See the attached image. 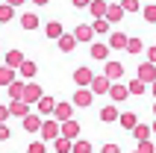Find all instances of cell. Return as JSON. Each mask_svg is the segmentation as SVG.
<instances>
[{
  "label": "cell",
  "mask_w": 156,
  "mask_h": 153,
  "mask_svg": "<svg viewBox=\"0 0 156 153\" xmlns=\"http://www.w3.org/2000/svg\"><path fill=\"white\" fill-rule=\"evenodd\" d=\"M38 127H41V118H38V115H30V112H27V115H24V130H27V133H35Z\"/></svg>",
  "instance_id": "9a60e30c"
},
{
  "label": "cell",
  "mask_w": 156,
  "mask_h": 153,
  "mask_svg": "<svg viewBox=\"0 0 156 153\" xmlns=\"http://www.w3.org/2000/svg\"><path fill=\"white\" fill-rule=\"evenodd\" d=\"M50 115H56V121H68L71 118V103H56Z\"/></svg>",
  "instance_id": "7c38bea8"
},
{
  "label": "cell",
  "mask_w": 156,
  "mask_h": 153,
  "mask_svg": "<svg viewBox=\"0 0 156 153\" xmlns=\"http://www.w3.org/2000/svg\"><path fill=\"white\" fill-rule=\"evenodd\" d=\"M21 62H24V53H21V50H9L6 53V65H9V68H18Z\"/></svg>",
  "instance_id": "7402d4cb"
},
{
  "label": "cell",
  "mask_w": 156,
  "mask_h": 153,
  "mask_svg": "<svg viewBox=\"0 0 156 153\" xmlns=\"http://www.w3.org/2000/svg\"><path fill=\"white\" fill-rule=\"evenodd\" d=\"M136 153H139V150H136Z\"/></svg>",
  "instance_id": "681fc988"
},
{
  "label": "cell",
  "mask_w": 156,
  "mask_h": 153,
  "mask_svg": "<svg viewBox=\"0 0 156 153\" xmlns=\"http://www.w3.org/2000/svg\"><path fill=\"white\" fill-rule=\"evenodd\" d=\"M153 112H156V103H153Z\"/></svg>",
  "instance_id": "c3c4849f"
},
{
  "label": "cell",
  "mask_w": 156,
  "mask_h": 153,
  "mask_svg": "<svg viewBox=\"0 0 156 153\" xmlns=\"http://www.w3.org/2000/svg\"><path fill=\"white\" fill-rule=\"evenodd\" d=\"M100 153H121V147H118V144H103Z\"/></svg>",
  "instance_id": "f35d334b"
},
{
  "label": "cell",
  "mask_w": 156,
  "mask_h": 153,
  "mask_svg": "<svg viewBox=\"0 0 156 153\" xmlns=\"http://www.w3.org/2000/svg\"><path fill=\"white\" fill-rule=\"evenodd\" d=\"M71 150H74V153H91V144H88V141H77V138H74Z\"/></svg>",
  "instance_id": "d6a6232c"
},
{
  "label": "cell",
  "mask_w": 156,
  "mask_h": 153,
  "mask_svg": "<svg viewBox=\"0 0 156 153\" xmlns=\"http://www.w3.org/2000/svg\"><path fill=\"white\" fill-rule=\"evenodd\" d=\"M59 136H65V138H80V121H74V118H68V121H59Z\"/></svg>",
  "instance_id": "6da1fadb"
},
{
  "label": "cell",
  "mask_w": 156,
  "mask_h": 153,
  "mask_svg": "<svg viewBox=\"0 0 156 153\" xmlns=\"http://www.w3.org/2000/svg\"><path fill=\"white\" fill-rule=\"evenodd\" d=\"M150 85H153V97H156V80H153V83H150Z\"/></svg>",
  "instance_id": "bcb514c9"
},
{
  "label": "cell",
  "mask_w": 156,
  "mask_h": 153,
  "mask_svg": "<svg viewBox=\"0 0 156 153\" xmlns=\"http://www.w3.org/2000/svg\"><path fill=\"white\" fill-rule=\"evenodd\" d=\"M74 6H88V0H71Z\"/></svg>",
  "instance_id": "7bdbcfd3"
},
{
  "label": "cell",
  "mask_w": 156,
  "mask_h": 153,
  "mask_svg": "<svg viewBox=\"0 0 156 153\" xmlns=\"http://www.w3.org/2000/svg\"><path fill=\"white\" fill-rule=\"evenodd\" d=\"M9 136H12V133H9V127H3V124H0V141H9Z\"/></svg>",
  "instance_id": "ab89813d"
},
{
  "label": "cell",
  "mask_w": 156,
  "mask_h": 153,
  "mask_svg": "<svg viewBox=\"0 0 156 153\" xmlns=\"http://www.w3.org/2000/svg\"><path fill=\"white\" fill-rule=\"evenodd\" d=\"M150 133H156V121H153V127H150Z\"/></svg>",
  "instance_id": "7dc6e473"
},
{
  "label": "cell",
  "mask_w": 156,
  "mask_h": 153,
  "mask_svg": "<svg viewBox=\"0 0 156 153\" xmlns=\"http://www.w3.org/2000/svg\"><path fill=\"white\" fill-rule=\"evenodd\" d=\"M139 12L144 15V21H147V24H156V6H153V3H150V6H141Z\"/></svg>",
  "instance_id": "4dcf8cb0"
},
{
  "label": "cell",
  "mask_w": 156,
  "mask_h": 153,
  "mask_svg": "<svg viewBox=\"0 0 156 153\" xmlns=\"http://www.w3.org/2000/svg\"><path fill=\"white\" fill-rule=\"evenodd\" d=\"M100 121H103V124H112V121H118V109H115V106H103V112H100Z\"/></svg>",
  "instance_id": "603a6c76"
},
{
  "label": "cell",
  "mask_w": 156,
  "mask_h": 153,
  "mask_svg": "<svg viewBox=\"0 0 156 153\" xmlns=\"http://www.w3.org/2000/svg\"><path fill=\"white\" fill-rule=\"evenodd\" d=\"M56 41H59V50H62V53H71L74 47H77V38H74V35H65V33H62Z\"/></svg>",
  "instance_id": "8fae6325"
},
{
  "label": "cell",
  "mask_w": 156,
  "mask_h": 153,
  "mask_svg": "<svg viewBox=\"0 0 156 153\" xmlns=\"http://www.w3.org/2000/svg\"><path fill=\"white\" fill-rule=\"evenodd\" d=\"M6 118H9V106H0V124H3Z\"/></svg>",
  "instance_id": "b9f144b4"
},
{
  "label": "cell",
  "mask_w": 156,
  "mask_h": 153,
  "mask_svg": "<svg viewBox=\"0 0 156 153\" xmlns=\"http://www.w3.org/2000/svg\"><path fill=\"white\" fill-rule=\"evenodd\" d=\"M12 18H15V6L3 3V6H0V24H6V21H12Z\"/></svg>",
  "instance_id": "4316f807"
},
{
  "label": "cell",
  "mask_w": 156,
  "mask_h": 153,
  "mask_svg": "<svg viewBox=\"0 0 156 153\" xmlns=\"http://www.w3.org/2000/svg\"><path fill=\"white\" fill-rule=\"evenodd\" d=\"M18 68H21V76H27V80H30V76H35V62H27V59H24Z\"/></svg>",
  "instance_id": "f546056e"
},
{
  "label": "cell",
  "mask_w": 156,
  "mask_h": 153,
  "mask_svg": "<svg viewBox=\"0 0 156 153\" xmlns=\"http://www.w3.org/2000/svg\"><path fill=\"white\" fill-rule=\"evenodd\" d=\"M91 76H94V74H91L88 68H77V71H74V83H77V85H88Z\"/></svg>",
  "instance_id": "4fadbf2b"
},
{
  "label": "cell",
  "mask_w": 156,
  "mask_h": 153,
  "mask_svg": "<svg viewBox=\"0 0 156 153\" xmlns=\"http://www.w3.org/2000/svg\"><path fill=\"white\" fill-rule=\"evenodd\" d=\"M74 38H77V41H91L94 33H91V27H88V24H80L77 30H74Z\"/></svg>",
  "instance_id": "30bf717a"
},
{
  "label": "cell",
  "mask_w": 156,
  "mask_h": 153,
  "mask_svg": "<svg viewBox=\"0 0 156 153\" xmlns=\"http://www.w3.org/2000/svg\"><path fill=\"white\" fill-rule=\"evenodd\" d=\"M109 47H115V50L127 47V35L124 33H109Z\"/></svg>",
  "instance_id": "e0dca14e"
},
{
  "label": "cell",
  "mask_w": 156,
  "mask_h": 153,
  "mask_svg": "<svg viewBox=\"0 0 156 153\" xmlns=\"http://www.w3.org/2000/svg\"><path fill=\"white\" fill-rule=\"evenodd\" d=\"M133 136H136V141H144V138L150 136V127L147 124H136V127H133Z\"/></svg>",
  "instance_id": "d4e9b609"
},
{
  "label": "cell",
  "mask_w": 156,
  "mask_h": 153,
  "mask_svg": "<svg viewBox=\"0 0 156 153\" xmlns=\"http://www.w3.org/2000/svg\"><path fill=\"white\" fill-rule=\"evenodd\" d=\"M106 30H109V21L106 18H97L94 27H91V33H106Z\"/></svg>",
  "instance_id": "836d02e7"
},
{
  "label": "cell",
  "mask_w": 156,
  "mask_h": 153,
  "mask_svg": "<svg viewBox=\"0 0 156 153\" xmlns=\"http://www.w3.org/2000/svg\"><path fill=\"white\" fill-rule=\"evenodd\" d=\"M121 9H124V12H139V0H121Z\"/></svg>",
  "instance_id": "e575fe53"
},
{
  "label": "cell",
  "mask_w": 156,
  "mask_h": 153,
  "mask_svg": "<svg viewBox=\"0 0 156 153\" xmlns=\"http://www.w3.org/2000/svg\"><path fill=\"white\" fill-rule=\"evenodd\" d=\"M106 94H109V97H112L115 103H124L127 97H130V91H127V85H121L118 80H115V83H109V91H106Z\"/></svg>",
  "instance_id": "7a4b0ae2"
},
{
  "label": "cell",
  "mask_w": 156,
  "mask_h": 153,
  "mask_svg": "<svg viewBox=\"0 0 156 153\" xmlns=\"http://www.w3.org/2000/svg\"><path fill=\"white\" fill-rule=\"evenodd\" d=\"M88 12L94 18H103V12H106V3L103 0H88Z\"/></svg>",
  "instance_id": "d6986e66"
},
{
  "label": "cell",
  "mask_w": 156,
  "mask_h": 153,
  "mask_svg": "<svg viewBox=\"0 0 156 153\" xmlns=\"http://www.w3.org/2000/svg\"><path fill=\"white\" fill-rule=\"evenodd\" d=\"M44 33H47V38H59L62 35V24L59 21H50V24L44 27Z\"/></svg>",
  "instance_id": "484cf974"
},
{
  "label": "cell",
  "mask_w": 156,
  "mask_h": 153,
  "mask_svg": "<svg viewBox=\"0 0 156 153\" xmlns=\"http://www.w3.org/2000/svg\"><path fill=\"white\" fill-rule=\"evenodd\" d=\"M103 18H106V21H109V24H118V21H121V18H124V9L118 6V3H112V6L106 3V12H103Z\"/></svg>",
  "instance_id": "52a82bcc"
},
{
  "label": "cell",
  "mask_w": 156,
  "mask_h": 153,
  "mask_svg": "<svg viewBox=\"0 0 156 153\" xmlns=\"http://www.w3.org/2000/svg\"><path fill=\"white\" fill-rule=\"evenodd\" d=\"M118 121H121V127H127V130H133L136 124H139L136 112H124V115H118Z\"/></svg>",
  "instance_id": "44dd1931"
},
{
  "label": "cell",
  "mask_w": 156,
  "mask_h": 153,
  "mask_svg": "<svg viewBox=\"0 0 156 153\" xmlns=\"http://www.w3.org/2000/svg\"><path fill=\"white\" fill-rule=\"evenodd\" d=\"M103 76H106V80H112V83H115V80H121V76H124V65H121V62H106Z\"/></svg>",
  "instance_id": "8992f818"
},
{
  "label": "cell",
  "mask_w": 156,
  "mask_h": 153,
  "mask_svg": "<svg viewBox=\"0 0 156 153\" xmlns=\"http://www.w3.org/2000/svg\"><path fill=\"white\" fill-rule=\"evenodd\" d=\"M94 103V94L88 91L86 85H80V91L74 94V106H91Z\"/></svg>",
  "instance_id": "5b68a950"
},
{
  "label": "cell",
  "mask_w": 156,
  "mask_h": 153,
  "mask_svg": "<svg viewBox=\"0 0 156 153\" xmlns=\"http://www.w3.org/2000/svg\"><path fill=\"white\" fill-rule=\"evenodd\" d=\"M9 6H21V3H24V0H6Z\"/></svg>",
  "instance_id": "f6af8a7d"
},
{
  "label": "cell",
  "mask_w": 156,
  "mask_h": 153,
  "mask_svg": "<svg viewBox=\"0 0 156 153\" xmlns=\"http://www.w3.org/2000/svg\"><path fill=\"white\" fill-rule=\"evenodd\" d=\"M21 27H24V30H35V27H38V15H35V12L21 15Z\"/></svg>",
  "instance_id": "ac0fdd59"
},
{
  "label": "cell",
  "mask_w": 156,
  "mask_h": 153,
  "mask_svg": "<svg viewBox=\"0 0 156 153\" xmlns=\"http://www.w3.org/2000/svg\"><path fill=\"white\" fill-rule=\"evenodd\" d=\"M91 56L100 59V62H106L109 59V47H106V44H91Z\"/></svg>",
  "instance_id": "ffe728a7"
},
{
  "label": "cell",
  "mask_w": 156,
  "mask_h": 153,
  "mask_svg": "<svg viewBox=\"0 0 156 153\" xmlns=\"http://www.w3.org/2000/svg\"><path fill=\"white\" fill-rule=\"evenodd\" d=\"M35 6H47V3H50V0H33Z\"/></svg>",
  "instance_id": "ee69618b"
},
{
  "label": "cell",
  "mask_w": 156,
  "mask_h": 153,
  "mask_svg": "<svg viewBox=\"0 0 156 153\" xmlns=\"http://www.w3.org/2000/svg\"><path fill=\"white\" fill-rule=\"evenodd\" d=\"M109 83H112V80H106V76H91V94H106L109 91Z\"/></svg>",
  "instance_id": "ba28073f"
},
{
  "label": "cell",
  "mask_w": 156,
  "mask_h": 153,
  "mask_svg": "<svg viewBox=\"0 0 156 153\" xmlns=\"http://www.w3.org/2000/svg\"><path fill=\"white\" fill-rule=\"evenodd\" d=\"M147 62H153V65H156V44H153V47H147Z\"/></svg>",
  "instance_id": "60d3db41"
},
{
  "label": "cell",
  "mask_w": 156,
  "mask_h": 153,
  "mask_svg": "<svg viewBox=\"0 0 156 153\" xmlns=\"http://www.w3.org/2000/svg\"><path fill=\"white\" fill-rule=\"evenodd\" d=\"M6 88H9V94H12V100H21V94H24V83H15V80H12Z\"/></svg>",
  "instance_id": "83f0119b"
},
{
  "label": "cell",
  "mask_w": 156,
  "mask_h": 153,
  "mask_svg": "<svg viewBox=\"0 0 156 153\" xmlns=\"http://www.w3.org/2000/svg\"><path fill=\"white\" fill-rule=\"evenodd\" d=\"M38 97H41V88H38V85H35V83L24 85V94H21V100H24V103H35V100H38Z\"/></svg>",
  "instance_id": "9c48e42d"
},
{
  "label": "cell",
  "mask_w": 156,
  "mask_h": 153,
  "mask_svg": "<svg viewBox=\"0 0 156 153\" xmlns=\"http://www.w3.org/2000/svg\"><path fill=\"white\" fill-rule=\"evenodd\" d=\"M12 80H15V71L9 68V65H6V68H0V85H9Z\"/></svg>",
  "instance_id": "1f68e13d"
},
{
  "label": "cell",
  "mask_w": 156,
  "mask_h": 153,
  "mask_svg": "<svg viewBox=\"0 0 156 153\" xmlns=\"http://www.w3.org/2000/svg\"><path fill=\"white\" fill-rule=\"evenodd\" d=\"M27 112H30V103H24V100H12V106H9V115H18V118H24Z\"/></svg>",
  "instance_id": "5bb4252c"
},
{
  "label": "cell",
  "mask_w": 156,
  "mask_h": 153,
  "mask_svg": "<svg viewBox=\"0 0 156 153\" xmlns=\"http://www.w3.org/2000/svg\"><path fill=\"white\" fill-rule=\"evenodd\" d=\"M53 144H56V153H71V138L56 136V138H53Z\"/></svg>",
  "instance_id": "cb8c5ba5"
},
{
  "label": "cell",
  "mask_w": 156,
  "mask_h": 153,
  "mask_svg": "<svg viewBox=\"0 0 156 153\" xmlns=\"http://www.w3.org/2000/svg\"><path fill=\"white\" fill-rule=\"evenodd\" d=\"M139 153H156V147L150 144L147 138H144V141H139Z\"/></svg>",
  "instance_id": "74e56055"
},
{
  "label": "cell",
  "mask_w": 156,
  "mask_h": 153,
  "mask_svg": "<svg viewBox=\"0 0 156 153\" xmlns=\"http://www.w3.org/2000/svg\"><path fill=\"white\" fill-rule=\"evenodd\" d=\"M127 50L130 53H141V41L139 38H127Z\"/></svg>",
  "instance_id": "d590c367"
},
{
  "label": "cell",
  "mask_w": 156,
  "mask_h": 153,
  "mask_svg": "<svg viewBox=\"0 0 156 153\" xmlns=\"http://www.w3.org/2000/svg\"><path fill=\"white\" fill-rule=\"evenodd\" d=\"M144 88H147V83H141V80L127 83V91H130V94H144Z\"/></svg>",
  "instance_id": "f1b7e54d"
},
{
  "label": "cell",
  "mask_w": 156,
  "mask_h": 153,
  "mask_svg": "<svg viewBox=\"0 0 156 153\" xmlns=\"http://www.w3.org/2000/svg\"><path fill=\"white\" fill-rule=\"evenodd\" d=\"M41 138L44 141H53V138L59 136V121H41Z\"/></svg>",
  "instance_id": "3957f363"
},
{
  "label": "cell",
  "mask_w": 156,
  "mask_h": 153,
  "mask_svg": "<svg viewBox=\"0 0 156 153\" xmlns=\"http://www.w3.org/2000/svg\"><path fill=\"white\" fill-rule=\"evenodd\" d=\"M47 147H44V141H33V144L27 147V153H44Z\"/></svg>",
  "instance_id": "8d00e7d4"
},
{
  "label": "cell",
  "mask_w": 156,
  "mask_h": 153,
  "mask_svg": "<svg viewBox=\"0 0 156 153\" xmlns=\"http://www.w3.org/2000/svg\"><path fill=\"white\" fill-rule=\"evenodd\" d=\"M35 103H38V112H41V115H50L53 106H56V100H53V97H44V94H41Z\"/></svg>",
  "instance_id": "2e32d148"
},
{
  "label": "cell",
  "mask_w": 156,
  "mask_h": 153,
  "mask_svg": "<svg viewBox=\"0 0 156 153\" xmlns=\"http://www.w3.org/2000/svg\"><path fill=\"white\" fill-rule=\"evenodd\" d=\"M139 80L141 83H153L156 80V65L153 62H141L139 65Z\"/></svg>",
  "instance_id": "277c9868"
}]
</instances>
